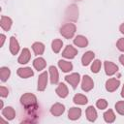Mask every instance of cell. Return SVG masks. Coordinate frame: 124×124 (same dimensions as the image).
Returning a JSON list of instances; mask_svg holds the SVG:
<instances>
[{"instance_id": "30bf717a", "label": "cell", "mask_w": 124, "mask_h": 124, "mask_svg": "<svg viewBox=\"0 0 124 124\" xmlns=\"http://www.w3.org/2000/svg\"><path fill=\"white\" fill-rule=\"evenodd\" d=\"M30 58H31L30 51H29L28 48L25 47V48H23V49L21 50V53H20V55H19V57H18V59H17V62H18L19 64H26V63L29 62Z\"/></svg>"}, {"instance_id": "4fadbf2b", "label": "cell", "mask_w": 124, "mask_h": 124, "mask_svg": "<svg viewBox=\"0 0 124 124\" xmlns=\"http://www.w3.org/2000/svg\"><path fill=\"white\" fill-rule=\"evenodd\" d=\"M81 115V109L78 108H71L68 111V117L71 120H78Z\"/></svg>"}, {"instance_id": "e575fe53", "label": "cell", "mask_w": 124, "mask_h": 124, "mask_svg": "<svg viewBox=\"0 0 124 124\" xmlns=\"http://www.w3.org/2000/svg\"><path fill=\"white\" fill-rule=\"evenodd\" d=\"M119 30H120V32H121L122 34H124V23H122V24L120 25V27H119Z\"/></svg>"}, {"instance_id": "f1b7e54d", "label": "cell", "mask_w": 124, "mask_h": 124, "mask_svg": "<svg viewBox=\"0 0 124 124\" xmlns=\"http://www.w3.org/2000/svg\"><path fill=\"white\" fill-rule=\"evenodd\" d=\"M115 109L116 111L121 114V115H124V101H119L115 104Z\"/></svg>"}, {"instance_id": "8d00e7d4", "label": "cell", "mask_w": 124, "mask_h": 124, "mask_svg": "<svg viewBox=\"0 0 124 124\" xmlns=\"http://www.w3.org/2000/svg\"><path fill=\"white\" fill-rule=\"evenodd\" d=\"M1 108H3V101H1Z\"/></svg>"}, {"instance_id": "9c48e42d", "label": "cell", "mask_w": 124, "mask_h": 124, "mask_svg": "<svg viewBox=\"0 0 124 124\" xmlns=\"http://www.w3.org/2000/svg\"><path fill=\"white\" fill-rule=\"evenodd\" d=\"M64 111H65V107L60 103H55L50 108V113L53 116H60L61 114H63Z\"/></svg>"}, {"instance_id": "d4e9b609", "label": "cell", "mask_w": 124, "mask_h": 124, "mask_svg": "<svg viewBox=\"0 0 124 124\" xmlns=\"http://www.w3.org/2000/svg\"><path fill=\"white\" fill-rule=\"evenodd\" d=\"M103 116H104V119H105V121L107 123H112L115 120V114H114L112 109H108L103 114Z\"/></svg>"}, {"instance_id": "44dd1931", "label": "cell", "mask_w": 124, "mask_h": 124, "mask_svg": "<svg viewBox=\"0 0 124 124\" xmlns=\"http://www.w3.org/2000/svg\"><path fill=\"white\" fill-rule=\"evenodd\" d=\"M56 93H57V95L60 97V98H66L67 96H68V93H69V91H68V88H67V86L65 85V83H59V85L57 86V88H56Z\"/></svg>"}, {"instance_id": "2e32d148", "label": "cell", "mask_w": 124, "mask_h": 124, "mask_svg": "<svg viewBox=\"0 0 124 124\" xmlns=\"http://www.w3.org/2000/svg\"><path fill=\"white\" fill-rule=\"evenodd\" d=\"M19 50V44L17 42V40L15 37H11L10 38V51L12 54L16 55L17 54Z\"/></svg>"}, {"instance_id": "6da1fadb", "label": "cell", "mask_w": 124, "mask_h": 124, "mask_svg": "<svg viewBox=\"0 0 124 124\" xmlns=\"http://www.w3.org/2000/svg\"><path fill=\"white\" fill-rule=\"evenodd\" d=\"M20 104L26 109L37 108V98L34 94L25 93L20 97Z\"/></svg>"}, {"instance_id": "ac0fdd59", "label": "cell", "mask_w": 124, "mask_h": 124, "mask_svg": "<svg viewBox=\"0 0 124 124\" xmlns=\"http://www.w3.org/2000/svg\"><path fill=\"white\" fill-rule=\"evenodd\" d=\"M49 75H50V82L51 84H56L59 80V74L57 69L54 66L49 67Z\"/></svg>"}, {"instance_id": "5b68a950", "label": "cell", "mask_w": 124, "mask_h": 124, "mask_svg": "<svg viewBox=\"0 0 124 124\" xmlns=\"http://www.w3.org/2000/svg\"><path fill=\"white\" fill-rule=\"evenodd\" d=\"M104 66H105V72L108 76H112L118 71V66L110 61H105Z\"/></svg>"}, {"instance_id": "5bb4252c", "label": "cell", "mask_w": 124, "mask_h": 124, "mask_svg": "<svg viewBox=\"0 0 124 124\" xmlns=\"http://www.w3.org/2000/svg\"><path fill=\"white\" fill-rule=\"evenodd\" d=\"M13 24V21L10 17L8 16H1V21H0V25H1V28L4 30V31H9L11 26Z\"/></svg>"}, {"instance_id": "83f0119b", "label": "cell", "mask_w": 124, "mask_h": 124, "mask_svg": "<svg viewBox=\"0 0 124 124\" xmlns=\"http://www.w3.org/2000/svg\"><path fill=\"white\" fill-rule=\"evenodd\" d=\"M101 66H102V63H101L100 60H98V59L94 60L93 63H92V65H91V71H92V73H95V74L98 73L100 71V69H101Z\"/></svg>"}, {"instance_id": "8992f818", "label": "cell", "mask_w": 124, "mask_h": 124, "mask_svg": "<svg viewBox=\"0 0 124 124\" xmlns=\"http://www.w3.org/2000/svg\"><path fill=\"white\" fill-rule=\"evenodd\" d=\"M47 85V73L43 72L38 78V90L39 91H44Z\"/></svg>"}, {"instance_id": "4316f807", "label": "cell", "mask_w": 124, "mask_h": 124, "mask_svg": "<svg viewBox=\"0 0 124 124\" xmlns=\"http://www.w3.org/2000/svg\"><path fill=\"white\" fill-rule=\"evenodd\" d=\"M10 74H11V71L8 67H2L0 69V78H1V80L4 82L6 81L9 77H10Z\"/></svg>"}, {"instance_id": "52a82bcc", "label": "cell", "mask_w": 124, "mask_h": 124, "mask_svg": "<svg viewBox=\"0 0 124 124\" xmlns=\"http://www.w3.org/2000/svg\"><path fill=\"white\" fill-rule=\"evenodd\" d=\"M77 54H78V50L71 45H68L62 52V56L68 59H73Z\"/></svg>"}, {"instance_id": "4dcf8cb0", "label": "cell", "mask_w": 124, "mask_h": 124, "mask_svg": "<svg viewBox=\"0 0 124 124\" xmlns=\"http://www.w3.org/2000/svg\"><path fill=\"white\" fill-rule=\"evenodd\" d=\"M116 46L117 48L120 50V51H123L124 52V38H121L117 41L116 43Z\"/></svg>"}, {"instance_id": "ffe728a7", "label": "cell", "mask_w": 124, "mask_h": 124, "mask_svg": "<svg viewBox=\"0 0 124 124\" xmlns=\"http://www.w3.org/2000/svg\"><path fill=\"white\" fill-rule=\"evenodd\" d=\"M33 66L37 71H42L46 66V62L43 57H38L33 61Z\"/></svg>"}, {"instance_id": "ba28073f", "label": "cell", "mask_w": 124, "mask_h": 124, "mask_svg": "<svg viewBox=\"0 0 124 124\" xmlns=\"http://www.w3.org/2000/svg\"><path fill=\"white\" fill-rule=\"evenodd\" d=\"M120 85V81L116 78H109L106 81V89L108 92H113L115 91Z\"/></svg>"}, {"instance_id": "8fae6325", "label": "cell", "mask_w": 124, "mask_h": 124, "mask_svg": "<svg viewBox=\"0 0 124 124\" xmlns=\"http://www.w3.org/2000/svg\"><path fill=\"white\" fill-rule=\"evenodd\" d=\"M17 75L22 78H30L34 75L32 69L30 67H25V68H18L17 71H16Z\"/></svg>"}, {"instance_id": "d590c367", "label": "cell", "mask_w": 124, "mask_h": 124, "mask_svg": "<svg viewBox=\"0 0 124 124\" xmlns=\"http://www.w3.org/2000/svg\"><path fill=\"white\" fill-rule=\"evenodd\" d=\"M121 96L124 98V85L122 86V90H121Z\"/></svg>"}, {"instance_id": "74e56055", "label": "cell", "mask_w": 124, "mask_h": 124, "mask_svg": "<svg viewBox=\"0 0 124 124\" xmlns=\"http://www.w3.org/2000/svg\"><path fill=\"white\" fill-rule=\"evenodd\" d=\"M78 1H79V0H78Z\"/></svg>"}, {"instance_id": "7c38bea8", "label": "cell", "mask_w": 124, "mask_h": 124, "mask_svg": "<svg viewBox=\"0 0 124 124\" xmlns=\"http://www.w3.org/2000/svg\"><path fill=\"white\" fill-rule=\"evenodd\" d=\"M2 115L7 119V120H12L16 116V111L12 107H6L2 109Z\"/></svg>"}, {"instance_id": "484cf974", "label": "cell", "mask_w": 124, "mask_h": 124, "mask_svg": "<svg viewBox=\"0 0 124 124\" xmlns=\"http://www.w3.org/2000/svg\"><path fill=\"white\" fill-rule=\"evenodd\" d=\"M62 46H63V42L59 39H55L51 43V48L55 53H58L60 51V49L62 48Z\"/></svg>"}, {"instance_id": "7a4b0ae2", "label": "cell", "mask_w": 124, "mask_h": 124, "mask_svg": "<svg viewBox=\"0 0 124 124\" xmlns=\"http://www.w3.org/2000/svg\"><path fill=\"white\" fill-rule=\"evenodd\" d=\"M76 29L77 28L74 23H65L60 28V34L66 39H71L74 37L76 33Z\"/></svg>"}, {"instance_id": "3957f363", "label": "cell", "mask_w": 124, "mask_h": 124, "mask_svg": "<svg viewBox=\"0 0 124 124\" xmlns=\"http://www.w3.org/2000/svg\"><path fill=\"white\" fill-rule=\"evenodd\" d=\"M65 80L68 83H70L72 85V87L75 89V88H77V86H78V82L80 80V76H79L78 73H73L71 75L66 76L65 77Z\"/></svg>"}, {"instance_id": "d6a6232c", "label": "cell", "mask_w": 124, "mask_h": 124, "mask_svg": "<svg viewBox=\"0 0 124 124\" xmlns=\"http://www.w3.org/2000/svg\"><path fill=\"white\" fill-rule=\"evenodd\" d=\"M0 38H1V44H0V46H3L6 37H5V35H4V34H1V35H0Z\"/></svg>"}, {"instance_id": "836d02e7", "label": "cell", "mask_w": 124, "mask_h": 124, "mask_svg": "<svg viewBox=\"0 0 124 124\" xmlns=\"http://www.w3.org/2000/svg\"><path fill=\"white\" fill-rule=\"evenodd\" d=\"M119 62L124 66V54L120 55V57H119Z\"/></svg>"}, {"instance_id": "7402d4cb", "label": "cell", "mask_w": 124, "mask_h": 124, "mask_svg": "<svg viewBox=\"0 0 124 124\" xmlns=\"http://www.w3.org/2000/svg\"><path fill=\"white\" fill-rule=\"evenodd\" d=\"M58 66H59V68H60L63 72H65V73L70 72V71L73 70V65H72V63L69 62V61L62 60V59L58 61Z\"/></svg>"}, {"instance_id": "e0dca14e", "label": "cell", "mask_w": 124, "mask_h": 124, "mask_svg": "<svg viewBox=\"0 0 124 124\" xmlns=\"http://www.w3.org/2000/svg\"><path fill=\"white\" fill-rule=\"evenodd\" d=\"M94 57H95V53L93 51H87V52H85L82 55V57H81V63H82V65L83 66L89 65L90 62L94 59Z\"/></svg>"}, {"instance_id": "9a60e30c", "label": "cell", "mask_w": 124, "mask_h": 124, "mask_svg": "<svg viewBox=\"0 0 124 124\" xmlns=\"http://www.w3.org/2000/svg\"><path fill=\"white\" fill-rule=\"evenodd\" d=\"M74 44L77 46L79 47H85L88 45V40L86 39V37L82 36V35H78L75 39H74Z\"/></svg>"}, {"instance_id": "f546056e", "label": "cell", "mask_w": 124, "mask_h": 124, "mask_svg": "<svg viewBox=\"0 0 124 124\" xmlns=\"http://www.w3.org/2000/svg\"><path fill=\"white\" fill-rule=\"evenodd\" d=\"M96 107L100 109H105L108 107V102L105 99H99L96 103Z\"/></svg>"}, {"instance_id": "d6986e66", "label": "cell", "mask_w": 124, "mask_h": 124, "mask_svg": "<svg viewBox=\"0 0 124 124\" xmlns=\"http://www.w3.org/2000/svg\"><path fill=\"white\" fill-rule=\"evenodd\" d=\"M86 118L90 121V122H93L97 119V111L95 109V108L93 106H90L86 108Z\"/></svg>"}, {"instance_id": "cb8c5ba5", "label": "cell", "mask_w": 124, "mask_h": 124, "mask_svg": "<svg viewBox=\"0 0 124 124\" xmlns=\"http://www.w3.org/2000/svg\"><path fill=\"white\" fill-rule=\"evenodd\" d=\"M74 103L77 104V105H85L87 104L88 100H87V97L82 95V94H76L74 96V99H73Z\"/></svg>"}, {"instance_id": "277c9868", "label": "cell", "mask_w": 124, "mask_h": 124, "mask_svg": "<svg viewBox=\"0 0 124 124\" xmlns=\"http://www.w3.org/2000/svg\"><path fill=\"white\" fill-rule=\"evenodd\" d=\"M93 87H94V82H93L92 78L87 75L83 76L82 77V81H81V89L85 92H88Z\"/></svg>"}, {"instance_id": "1f68e13d", "label": "cell", "mask_w": 124, "mask_h": 124, "mask_svg": "<svg viewBox=\"0 0 124 124\" xmlns=\"http://www.w3.org/2000/svg\"><path fill=\"white\" fill-rule=\"evenodd\" d=\"M0 95H1V97H3V98L7 97V96L9 95V90H8V88H6L5 86H1V87H0Z\"/></svg>"}, {"instance_id": "603a6c76", "label": "cell", "mask_w": 124, "mask_h": 124, "mask_svg": "<svg viewBox=\"0 0 124 124\" xmlns=\"http://www.w3.org/2000/svg\"><path fill=\"white\" fill-rule=\"evenodd\" d=\"M32 49L34 51V53L36 55H41L44 53L45 51V46L43 43H40V42H36L32 45Z\"/></svg>"}]
</instances>
